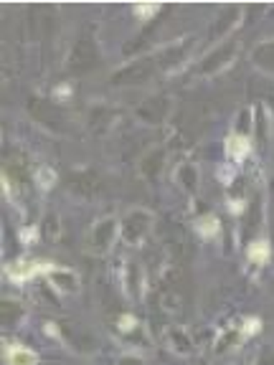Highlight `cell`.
<instances>
[{
	"mask_svg": "<svg viewBox=\"0 0 274 365\" xmlns=\"http://www.w3.org/2000/svg\"><path fill=\"white\" fill-rule=\"evenodd\" d=\"M261 322L256 320V317H249L247 322H244V335H251V333H259Z\"/></svg>",
	"mask_w": 274,
	"mask_h": 365,
	"instance_id": "2e32d148",
	"label": "cell"
},
{
	"mask_svg": "<svg viewBox=\"0 0 274 365\" xmlns=\"http://www.w3.org/2000/svg\"><path fill=\"white\" fill-rule=\"evenodd\" d=\"M175 182H178V188H183L185 193H196V190H198V171H196V165H191V163L178 165V171H175Z\"/></svg>",
	"mask_w": 274,
	"mask_h": 365,
	"instance_id": "5b68a950",
	"label": "cell"
},
{
	"mask_svg": "<svg viewBox=\"0 0 274 365\" xmlns=\"http://www.w3.org/2000/svg\"><path fill=\"white\" fill-rule=\"evenodd\" d=\"M49 266L51 264H46V261H13V264H8L6 274L13 282H28V279L36 274V271H49Z\"/></svg>",
	"mask_w": 274,
	"mask_h": 365,
	"instance_id": "277c9868",
	"label": "cell"
},
{
	"mask_svg": "<svg viewBox=\"0 0 274 365\" xmlns=\"http://www.w3.org/2000/svg\"><path fill=\"white\" fill-rule=\"evenodd\" d=\"M36 182H39V185H41L44 190L54 188V182H56V173H54L51 168H46V165H41L39 171H36Z\"/></svg>",
	"mask_w": 274,
	"mask_h": 365,
	"instance_id": "8fae6325",
	"label": "cell"
},
{
	"mask_svg": "<svg viewBox=\"0 0 274 365\" xmlns=\"http://www.w3.org/2000/svg\"><path fill=\"white\" fill-rule=\"evenodd\" d=\"M6 363L8 365H39V355L33 353V350H28V347H11L6 353Z\"/></svg>",
	"mask_w": 274,
	"mask_h": 365,
	"instance_id": "52a82bcc",
	"label": "cell"
},
{
	"mask_svg": "<svg viewBox=\"0 0 274 365\" xmlns=\"http://www.w3.org/2000/svg\"><path fill=\"white\" fill-rule=\"evenodd\" d=\"M115 365H145V360L140 358V355H135V353H125L117 358Z\"/></svg>",
	"mask_w": 274,
	"mask_h": 365,
	"instance_id": "9a60e30c",
	"label": "cell"
},
{
	"mask_svg": "<svg viewBox=\"0 0 274 365\" xmlns=\"http://www.w3.org/2000/svg\"><path fill=\"white\" fill-rule=\"evenodd\" d=\"M170 350H175L178 355H188L191 353V340L183 330H173L170 333Z\"/></svg>",
	"mask_w": 274,
	"mask_h": 365,
	"instance_id": "30bf717a",
	"label": "cell"
},
{
	"mask_svg": "<svg viewBox=\"0 0 274 365\" xmlns=\"http://www.w3.org/2000/svg\"><path fill=\"white\" fill-rule=\"evenodd\" d=\"M117 325H120L122 333H135V330H137V320H135L132 315H122L120 320H117Z\"/></svg>",
	"mask_w": 274,
	"mask_h": 365,
	"instance_id": "4fadbf2b",
	"label": "cell"
},
{
	"mask_svg": "<svg viewBox=\"0 0 274 365\" xmlns=\"http://www.w3.org/2000/svg\"><path fill=\"white\" fill-rule=\"evenodd\" d=\"M120 228L127 244H135V246L142 244V241L147 239L150 228H153V214L145 211V208H132V211L125 216V221L120 223Z\"/></svg>",
	"mask_w": 274,
	"mask_h": 365,
	"instance_id": "6da1fadb",
	"label": "cell"
},
{
	"mask_svg": "<svg viewBox=\"0 0 274 365\" xmlns=\"http://www.w3.org/2000/svg\"><path fill=\"white\" fill-rule=\"evenodd\" d=\"M46 277L51 282L54 290L64 292V295H77L79 292V277L71 269H64V266H49Z\"/></svg>",
	"mask_w": 274,
	"mask_h": 365,
	"instance_id": "3957f363",
	"label": "cell"
},
{
	"mask_svg": "<svg viewBox=\"0 0 274 365\" xmlns=\"http://www.w3.org/2000/svg\"><path fill=\"white\" fill-rule=\"evenodd\" d=\"M120 231V221L117 218H102L94 223L89 231V249L94 254H107L115 244V236Z\"/></svg>",
	"mask_w": 274,
	"mask_h": 365,
	"instance_id": "7a4b0ae2",
	"label": "cell"
},
{
	"mask_svg": "<svg viewBox=\"0 0 274 365\" xmlns=\"http://www.w3.org/2000/svg\"><path fill=\"white\" fill-rule=\"evenodd\" d=\"M196 231L204 236V239H213L218 233V218L213 214H208V216H201L198 218V223H196Z\"/></svg>",
	"mask_w": 274,
	"mask_h": 365,
	"instance_id": "ba28073f",
	"label": "cell"
},
{
	"mask_svg": "<svg viewBox=\"0 0 274 365\" xmlns=\"http://www.w3.org/2000/svg\"><path fill=\"white\" fill-rule=\"evenodd\" d=\"M269 254H272V249H269V244L264 239L254 241V244L249 246V259H251L254 264H267V261H269Z\"/></svg>",
	"mask_w": 274,
	"mask_h": 365,
	"instance_id": "9c48e42d",
	"label": "cell"
},
{
	"mask_svg": "<svg viewBox=\"0 0 274 365\" xmlns=\"http://www.w3.org/2000/svg\"><path fill=\"white\" fill-rule=\"evenodd\" d=\"M249 152H251V142H249L247 135L234 132L229 140H226V155H229V158L242 160V158H247Z\"/></svg>",
	"mask_w": 274,
	"mask_h": 365,
	"instance_id": "8992f818",
	"label": "cell"
},
{
	"mask_svg": "<svg viewBox=\"0 0 274 365\" xmlns=\"http://www.w3.org/2000/svg\"><path fill=\"white\" fill-rule=\"evenodd\" d=\"M160 160H163V150H155L153 155H147L145 163H142V171H145V175H158Z\"/></svg>",
	"mask_w": 274,
	"mask_h": 365,
	"instance_id": "7c38bea8",
	"label": "cell"
},
{
	"mask_svg": "<svg viewBox=\"0 0 274 365\" xmlns=\"http://www.w3.org/2000/svg\"><path fill=\"white\" fill-rule=\"evenodd\" d=\"M132 11L140 16V20H147V18H153L155 13L160 11V6H135Z\"/></svg>",
	"mask_w": 274,
	"mask_h": 365,
	"instance_id": "5bb4252c",
	"label": "cell"
}]
</instances>
